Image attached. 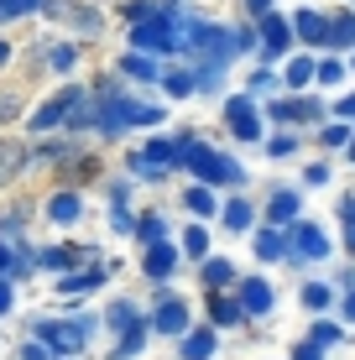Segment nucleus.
<instances>
[{"mask_svg":"<svg viewBox=\"0 0 355 360\" xmlns=\"http://www.w3.org/2000/svg\"><path fill=\"white\" fill-rule=\"evenodd\" d=\"M73 58H79L73 47H53V68H73Z\"/></svg>","mask_w":355,"mask_h":360,"instance_id":"obj_36","label":"nucleus"},{"mask_svg":"<svg viewBox=\"0 0 355 360\" xmlns=\"http://www.w3.org/2000/svg\"><path fill=\"white\" fill-rule=\"evenodd\" d=\"M204 282H209V288H225V282H235V271H230V262H204Z\"/></svg>","mask_w":355,"mask_h":360,"instance_id":"obj_20","label":"nucleus"},{"mask_svg":"<svg viewBox=\"0 0 355 360\" xmlns=\"http://www.w3.org/2000/svg\"><path fill=\"white\" fill-rule=\"evenodd\" d=\"M100 282H105V271H100V266H89V271H73V277H63V282H58V292H63V297H79V292L100 288Z\"/></svg>","mask_w":355,"mask_h":360,"instance_id":"obj_9","label":"nucleus"},{"mask_svg":"<svg viewBox=\"0 0 355 360\" xmlns=\"http://www.w3.org/2000/svg\"><path fill=\"white\" fill-rule=\"evenodd\" d=\"M6 266H11V245L0 240V271H6Z\"/></svg>","mask_w":355,"mask_h":360,"instance_id":"obj_42","label":"nucleus"},{"mask_svg":"<svg viewBox=\"0 0 355 360\" xmlns=\"http://www.w3.org/2000/svg\"><path fill=\"white\" fill-rule=\"evenodd\" d=\"M157 329H162V334H188V308H183L178 297L162 303V308H157Z\"/></svg>","mask_w":355,"mask_h":360,"instance_id":"obj_7","label":"nucleus"},{"mask_svg":"<svg viewBox=\"0 0 355 360\" xmlns=\"http://www.w3.org/2000/svg\"><path fill=\"white\" fill-rule=\"evenodd\" d=\"M329 42H340V47L355 42V16H335L329 21Z\"/></svg>","mask_w":355,"mask_h":360,"instance_id":"obj_21","label":"nucleus"},{"mask_svg":"<svg viewBox=\"0 0 355 360\" xmlns=\"http://www.w3.org/2000/svg\"><path fill=\"white\" fill-rule=\"evenodd\" d=\"M309 79H314V63H309V58H292V63H288V84L298 89V84H309Z\"/></svg>","mask_w":355,"mask_h":360,"instance_id":"obj_25","label":"nucleus"},{"mask_svg":"<svg viewBox=\"0 0 355 360\" xmlns=\"http://www.w3.org/2000/svg\"><path fill=\"white\" fill-rule=\"evenodd\" d=\"M183 204H188L193 214H214V193H209V188H188V198H183Z\"/></svg>","mask_w":355,"mask_h":360,"instance_id":"obj_22","label":"nucleus"},{"mask_svg":"<svg viewBox=\"0 0 355 360\" xmlns=\"http://www.w3.org/2000/svg\"><path fill=\"white\" fill-rule=\"evenodd\" d=\"M183 245H188V251H209V235L193 225V230H183Z\"/></svg>","mask_w":355,"mask_h":360,"instance_id":"obj_31","label":"nucleus"},{"mask_svg":"<svg viewBox=\"0 0 355 360\" xmlns=\"http://www.w3.org/2000/svg\"><path fill=\"white\" fill-rule=\"evenodd\" d=\"M6 308H11V282L0 277V314H6Z\"/></svg>","mask_w":355,"mask_h":360,"instance_id":"obj_41","label":"nucleus"},{"mask_svg":"<svg viewBox=\"0 0 355 360\" xmlns=\"http://www.w3.org/2000/svg\"><path fill=\"white\" fill-rule=\"evenodd\" d=\"M256 256H262V262H277V256H283V235L262 230V235H256Z\"/></svg>","mask_w":355,"mask_h":360,"instance_id":"obj_19","label":"nucleus"},{"mask_svg":"<svg viewBox=\"0 0 355 360\" xmlns=\"http://www.w3.org/2000/svg\"><path fill=\"white\" fill-rule=\"evenodd\" d=\"M340 219H345V245L355 251V198H345V204H340Z\"/></svg>","mask_w":355,"mask_h":360,"instance_id":"obj_29","label":"nucleus"},{"mask_svg":"<svg viewBox=\"0 0 355 360\" xmlns=\"http://www.w3.org/2000/svg\"><path fill=\"white\" fill-rule=\"evenodd\" d=\"M141 235H146V240L157 245V235H162V219H141Z\"/></svg>","mask_w":355,"mask_h":360,"instance_id":"obj_39","label":"nucleus"},{"mask_svg":"<svg viewBox=\"0 0 355 360\" xmlns=\"http://www.w3.org/2000/svg\"><path fill=\"white\" fill-rule=\"evenodd\" d=\"M183 162L199 172L204 183H240V167L230 162L225 152H209V146H188V152H183Z\"/></svg>","mask_w":355,"mask_h":360,"instance_id":"obj_1","label":"nucleus"},{"mask_svg":"<svg viewBox=\"0 0 355 360\" xmlns=\"http://www.w3.org/2000/svg\"><path fill=\"white\" fill-rule=\"evenodd\" d=\"M21 162H27V152H21V146H0V178H11Z\"/></svg>","mask_w":355,"mask_h":360,"instance_id":"obj_24","label":"nucleus"},{"mask_svg":"<svg viewBox=\"0 0 355 360\" xmlns=\"http://www.w3.org/2000/svg\"><path fill=\"white\" fill-rule=\"evenodd\" d=\"M324 141H329V146H345V141H350V126H329Z\"/></svg>","mask_w":355,"mask_h":360,"instance_id":"obj_37","label":"nucleus"},{"mask_svg":"<svg viewBox=\"0 0 355 360\" xmlns=\"http://www.w3.org/2000/svg\"><path fill=\"white\" fill-rule=\"evenodd\" d=\"M162 89L173 94V99H183V94L193 89V79H188V73H167V79H162Z\"/></svg>","mask_w":355,"mask_h":360,"instance_id":"obj_27","label":"nucleus"},{"mask_svg":"<svg viewBox=\"0 0 355 360\" xmlns=\"http://www.w3.org/2000/svg\"><path fill=\"white\" fill-rule=\"evenodd\" d=\"M309 340H314V345H319V350H324V345H335V340H340V324H329V319H319Z\"/></svg>","mask_w":355,"mask_h":360,"instance_id":"obj_26","label":"nucleus"},{"mask_svg":"<svg viewBox=\"0 0 355 360\" xmlns=\"http://www.w3.org/2000/svg\"><path fill=\"white\" fill-rule=\"evenodd\" d=\"M345 314H350V319H355V292H350V297H345Z\"/></svg>","mask_w":355,"mask_h":360,"instance_id":"obj_43","label":"nucleus"},{"mask_svg":"<svg viewBox=\"0 0 355 360\" xmlns=\"http://www.w3.org/2000/svg\"><path fill=\"white\" fill-rule=\"evenodd\" d=\"M27 11H37V0H0V21H11V16H27Z\"/></svg>","mask_w":355,"mask_h":360,"instance_id":"obj_28","label":"nucleus"},{"mask_svg":"<svg viewBox=\"0 0 355 360\" xmlns=\"http://www.w3.org/2000/svg\"><path fill=\"white\" fill-rule=\"evenodd\" d=\"M288 21H277V16H262V42H266V53H283L288 47Z\"/></svg>","mask_w":355,"mask_h":360,"instance_id":"obj_13","label":"nucleus"},{"mask_svg":"<svg viewBox=\"0 0 355 360\" xmlns=\"http://www.w3.org/2000/svg\"><path fill=\"white\" fill-rule=\"evenodd\" d=\"M292 360H324V350H319V345H314V340H303L298 350H292Z\"/></svg>","mask_w":355,"mask_h":360,"instance_id":"obj_34","label":"nucleus"},{"mask_svg":"<svg viewBox=\"0 0 355 360\" xmlns=\"http://www.w3.org/2000/svg\"><path fill=\"white\" fill-rule=\"evenodd\" d=\"M214 355V334H188L183 340V360H209Z\"/></svg>","mask_w":355,"mask_h":360,"instance_id":"obj_15","label":"nucleus"},{"mask_svg":"<svg viewBox=\"0 0 355 360\" xmlns=\"http://www.w3.org/2000/svg\"><path fill=\"white\" fill-rule=\"evenodd\" d=\"M209 314L219 319V324H235V319H240V303H230V297H219V292H209Z\"/></svg>","mask_w":355,"mask_h":360,"instance_id":"obj_18","label":"nucleus"},{"mask_svg":"<svg viewBox=\"0 0 355 360\" xmlns=\"http://www.w3.org/2000/svg\"><path fill=\"white\" fill-rule=\"evenodd\" d=\"M73 262H79V245H53V251H42V266H53V271H68Z\"/></svg>","mask_w":355,"mask_h":360,"instance_id":"obj_17","label":"nucleus"},{"mask_svg":"<svg viewBox=\"0 0 355 360\" xmlns=\"http://www.w3.org/2000/svg\"><path fill=\"white\" fill-rule=\"evenodd\" d=\"M225 225L230 230H251V204H225Z\"/></svg>","mask_w":355,"mask_h":360,"instance_id":"obj_23","label":"nucleus"},{"mask_svg":"<svg viewBox=\"0 0 355 360\" xmlns=\"http://www.w3.org/2000/svg\"><path fill=\"white\" fill-rule=\"evenodd\" d=\"M303 303H309V308H324V303H329V288H324V282H309V288H303Z\"/></svg>","mask_w":355,"mask_h":360,"instance_id":"obj_30","label":"nucleus"},{"mask_svg":"<svg viewBox=\"0 0 355 360\" xmlns=\"http://www.w3.org/2000/svg\"><path fill=\"white\" fill-rule=\"evenodd\" d=\"M79 105H84V89H79V84H68L58 99H47V105L32 115V126H37V131H53V126H63V120H68Z\"/></svg>","mask_w":355,"mask_h":360,"instance_id":"obj_2","label":"nucleus"},{"mask_svg":"<svg viewBox=\"0 0 355 360\" xmlns=\"http://www.w3.org/2000/svg\"><path fill=\"white\" fill-rule=\"evenodd\" d=\"M89 329H94V319H79V324H42L37 334H42L47 345H58V350H79Z\"/></svg>","mask_w":355,"mask_h":360,"instance_id":"obj_4","label":"nucleus"},{"mask_svg":"<svg viewBox=\"0 0 355 360\" xmlns=\"http://www.w3.org/2000/svg\"><path fill=\"white\" fill-rule=\"evenodd\" d=\"M6 58H11V42H0V63H6Z\"/></svg>","mask_w":355,"mask_h":360,"instance_id":"obj_44","label":"nucleus"},{"mask_svg":"<svg viewBox=\"0 0 355 360\" xmlns=\"http://www.w3.org/2000/svg\"><path fill=\"white\" fill-rule=\"evenodd\" d=\"M266 214H272L277 225H288V219L298 214V193H288V188H283V193H272V209H266Z\"/></svg>","mask_w":355,"mask_h":360,"instance_id":"obj_16","label":"nucleus"},{"mask_svg":"<svg viewBox=\"0 0 355 360\" xmlns=\"http://www.w3.org/2000/svg\"><path fill=\"white\" fill-rule=\"evenodd\" d=\"M292 32H298L303 42H329V21H324V16H314V11H298Z\"/></svg>","mask_w":355,"mask_h":360,"instance_id":"obj_10","label":"nucleus"},{"mask_svg":"<svg viewBox=\"0 0 355 360\" xmlns=\"http://www.w3.org/2000/svg\"><path fill=\"white\" fill-rule=\"evenodd\" d=\"M314 115H319L314 99H283V105H272V120H314Z\"/></svg>","mask_w":355,"mask_h":360,"instance_id":"obj_11","label":"nucleus"},{"mask_svg":"<svg viewBox=\"0 0 355 360\" xmlns=\"http://www.w3.org/2000/svg\"><path fill=\"white\" fill-rule=\"evenodd\" d=\"M141 266H146V277H167V271L178 266V251H173V245H162V240H157L152 251H146V262H141Z\"/></svg>","mask_w":355,"mask_h":360,"instance_id":"obj_8","label":"nucleus"},{"mask_svg":"<svg viewBox=\"0 0 355 360\" xmlns=\"http://www.w3.org/2000/svg\"><path fill=\"white\" fill-rule=\"evenodd\" d=\"M225 120H230V131H235L240 141H256V136H262V115H256L251 99H230V105H225Z\"/></svg>","mask_w":355,"mask_h":360,"instance_id":"obj_3","label":"nucleus"},{"mask_svg":"<svg viewBox=\"0 0 355 360\" xmlns=\"http://www.w3.org/2000/svg\"><path fill=\"white\" fill-rule=\"evenodd\" d=\"M47 214H53L58 225H73V219H79V198H73V193H58L53 204H47Z\"/></svg>","mask_w":355,"mask_h":360,"instance_id":"obj_14","label":"nucleus"},{"mask_svg":"<svg viewBox=\"0 0 355 360\" xmlns=\"http://www.w3.org/2000/svg\"><path fill=\"white\" fill-rule=\"evenodd\" d=\"M152 11H157V6H146V0H136V6H131V0H126V16H131V21H146V16H152Z\"/></svg>","mask_w":355,"mask_h":360,"instance_id":"obj_35","label":"nucleus"},{"mask_svg":"<svg viewBox=\"0 0 355 360\" xmlns=\"http://www.w3.org/2000/svg\"><path fill=\"white\" fill-rule=\"evenodd\" d=\"M246 11H251V16H266V11H272V0H246Z\"/></svg>","mask_w":355,"mask_h":360,"instance_id":"obj_40","label":"nucleus"},{"mask_svg":"<svg viewBox=\"0 0 355 360\" xmlns=\"http://www.w3.org/2000/svg\"><path fill=\"white\" fill-rule=\"evenodd\" d=\"M266 308H272V288L251 277L246 288H240V314H266Z\"/></svg>","mask_w":355,"mask_h":360,"instance_id":"obj_6","label":"nucleus"},{"mask_svg":"<svg viewBox=\"0 0 355 360\" xmlns=\"http://www.w3.org/2000/svg\"><path fill=\"white\" fill-rule=\"evenodd\" d=\"M319 79H324V84H340V79H345V68H340V63H324Z\"/></svg>","mask_w":355,"mask_h":360,"instance_id":"obj_38","label":"nucleus"},{"mask_svg":"<svg viewBox=\"0 0 355 360\" xmlns=\"http://www.w3.org/2000/svg\"><path fill=\"white\" fill-rule=\"evenodd\" d=\"M292 251H298L303 262H319V256H329V240H324L319 225H298L292 230Z\"/></svg>","mask_w":355,"mask_h":360,"instance_id":"obj_5","label":"nucleus"},{"mask_svg":"<svg viewBox=\"0 0 355 360\" xmlns=\"http://www.w3.org/2000/svg\"><path fill=\"white\" fill-rule=\"evenodd\" d=\"M131 42L146 47V53H157V47H167V21H146V27L131 32Z\"/></svg>","mask_w":355,"mask_h":360,"instance_id":"obj_12","label":"nucleus"},{"mask_svg":"<svg viewBox=\"0 0 355 360\" xmlns=\"http://www.w3.org/2000/svg\"><path fill=\"white\" fill-rule=\"evenodd\" d=\"M110 324H115V329H131V324H136V314H131L126 303H115V308H110Z\"/></svg>","mask_w":355,"mask_h":360,"instance_id":"obj_32","label":"nucleus"},{"mask_svg":"<svg viewBox=\"0 0 355 360\" xmlns=\"http://www.w3.org/2000/svg\"><path fill=\"white\" fill-rule=\"evenodd\" d=\"M120 68H126L131 79H146V73H152V63H146V58H131V53H126V63H120Z\"/></svg>","mask_w":355,"mask_h":360,"instance_id":"obj_33","label":"nucleus"}]
</instances>
